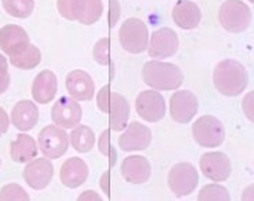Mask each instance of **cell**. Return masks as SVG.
Returning a JSON list of instances; mask_svg holds the SVG:
<instances>
[{
    "label": "cell",
    "mask_w": 254,
    "mask_h": 201,
    "mask_svg": "<svg viewBox=\"0 0 254 201\" xmlns=\"http://www.w3.org/2000/svg\"><path fill=\"white\" fill-rule=\"evenodd\" d=\"M10 74L9 61L3 54H0V95L9 90Z\"/></svg>",
    "instance_id": "obj_32"
},
{
    "label": "cell",
    "mask_w": 254,
    "mask_h": 201,
    "mask_svg": "<svg viewBox=\"0 0 254 201\" xmlns=\"http://www.w3.org/2000/svg\"><path fill=\"white\" fill-rule=\"evenodd\" d=\"M11 123L21 132L31 130L38 122V108L34 102L23 100L17 102L11 109Z\"/></svg>",
    "instance_id": "obj_22"
},
{
    "label": "cell",
    "mask_w": 254,
    "mask_h": 201,
    "mask_svg": "<svg viewBox=\"0 0 254 201\" xmlns=\"http://www.w3.org/2000/svg\"><path fill=\"white\" fill-rule=\"evenodd\" d=\"M96 105L100 112L109 115L112 130L120 132L126 128L130 116V105L122 94L112 92L109 85H105L102 87V90L96 97Z\"/></svg>",
    "instance_id": "obj_3"
},
{
    "label": "cell",
    "mask_w": 254,
    "mask_h": 201,
    "mask_svg": "<svg viewBox=\"0 0 254 201\" xmlns=\"http://www.w3.org/2000/svg\"><path fill=\"white\" fill-rule=\"evenodd\" d=\"M3 9L16 18H27L34 10V0H1Z\"/></svg>",
    "instance_id": "obj_26"
},
{
    "label": "cell",
    "mask_w": 254,
    "mask_h": 201,
    "mask_svg": "<svg viewBox=\"0 0 254 201\" xmlns=\"http://www.w3.org/2000/svg\"><path fill=\"white\" fill-rule=\"evenodd\" d=\"M180 47V38L178 34L173 28L163 27L155 30L151 34V38L148 41V55L154 60H164L168 57H173Z\"/></svg>",
    "instance_id": "obj_10"
},
{
    "label": "cell",
    "mask_w": 254,
    "mask_h": 201,
    "mask_svg": "<svg viewBox=\"0 0 254 201\" xmlns=\"http://www.w3.org/2000/svg\"><path fill=\"white\" fill-rule=\"evenodd\" d=\"M9 126H10L9 113L0 106V137L3 136V135L9 130Z\"/></svg>",
    "instance_id": "obj_36"
},
{
    "label": "cell",
    "mask_w": 254,
    "mask_h": 201,
    "mask_svg": "<svg viewBox=\"0 0 254 201\" xmlns=\"http://www.w3.org/2000/svg\"><path fill=\"white\" fill-rule=\"evenodd\" d=\"M69 135L57 125H48L38 133V147L48 159H60L68 150Z\"/></svg>",
    "instance_id": "obj_7"
},
{
    "label": "cell",
    "mask_w": 254,
    "mask_h": 201,
    "mask_svg": "<svg viewBox=\"0 0 254 201\" xmlns=\"http://www.w3.org/2000/svg\"><path fill=\"white\" fill-rule=\"evenodd\" d=\"M153 133L150 128L140 122H131L127 125L126 130L119 136V147L125 152H137V150H145L151 145Z\"/></svg>",
    "instance_id": "obj_12"
},
{
    "label": "cell",
    "mask_w": 254,
    "mask_h": 201,
    "mask_svg": "<svg viewBox=\"0 0 254 201\" xmlns=\"http://www.w3.org/2000/svg\"><path fill=\"white\" fill-rule=\"evenodd\" d=\"M65 87L69 97L75 100H91L95 94V84L89 74L82 70H73L66 75Z\"/></svg>",
    "instance_id": "obj_17"
},
{
    "label": "cell",
    "mask_w": 254,
    "mask_h": 201,
    "mask_svg": "<svg viewBox=\"0 0 254 201\" xmlns=\"http://www.w3.org/2000/svg\"><path fill=\"white\" fill-rule=\"evenodd\" d=\"M143 81L155 91H174L184 83V74L178 65L151 60L143 65Z\"/></svg>",
    "instance_id": "obj_2"
},
{
    "label": "cell",
    "mask_w": 254,
    "mask_h": 201,
    "mask_svg": "<svg viewBox=\"0 0 254 201\" xmlns=\"http://www.w3.org/2000/svg\"><path fill=\"white\" fill-rule=\"evenodd\" d=\"M82 6H83V0H57V7L60 14L71 21L79 18Z\"/></svg>",
    "instance_id": "obj_29"
},
{
    "label": "cell",
    "mask_w": 254,
    "mask_h": 201,
    "mask_svg": "<svg viewBox=\"0 0 254 201\" xmlns=\"http://www.w3.org/2000/svg\"><path fill=\"white\" fill-rule=\"evenodd\" d=\"M199 176L192 163H178L168 173V186L177 197H184L193 192L198 186Z\"/></svg>",
    "instance_id": "obj_8"
},
{
    "label": "cell",
    "mask_w": 254,
    "mask_h": 201,
    "mask_svg": "<svg viewBox=\"0 0 254 201\" xmlns=\"http://www.w3.org/2000/svg\"><path fill=\"white\" fill-rule=\"evenodd\" d=\"M89 176L88 165L79 159V157H69L65 160V163L61 166V183L68 189H76L86 182Z\"/></svg>",
    "instance_id": "obj_20"
},
{
    "label": "cell",
    "mask_w": 254,
    "mask_h": 201,
    "mask_svg": "<svg viewBox=\"0 0 254 201\" xmlns=\"http://www.w3.org/2000/svg\"><path fill=\"white\" fill-rule=\"evenodd\" d=\"M0 200L1 201H28L27 192L16 183L6 184L0 190Z\"/></svg>",
    "instance_id": "obj_30"
},
{
    "label": "cell",
    "mask_w": 254,
    "mask_h": 201,
    "mask_svg": "<svg viewBox=\"0 0 254 201\" xmlns=\"http://www.w3.org/2000/svg\"><path fill=\"white\" fill-rule=\"evenodd\" d=\"M69 142L72 147L79 153H88L95 146V133L89 126L76 125L69 135Z\"/></svg>",
    "instance_id": "obj_24"
},
{
    "label": "cell",
    "mask_w": 254,
    "mask_h": 201,
    "mask_svg": "<svg viewBox=\"0 0 254 201\" xmlns=\"http://www.w3.org/2000/svg\"><path fill=\"white\" fill-rule=\"evenodd\" d=\"M202 13L196 3L190 0H178L173 9V20L178 27L193 30L199 26Z\"/></svg>",
    "instance_id": "obj_21"
},
{
    "label": "cell",
    "mask_w": 254,
    "mask_h": 201,
    "mask_svg": "<svg viewBox=\"0 0 254 201\" xmlns=\"http://www.w3.org/2000/svg\"><path fill=\"white\" fill-rule=\"evenodd\" d=\"M93 58L100 65L109 64V38L103 37L93 47Z\"/></svg>",
    "instance_id": "obj_31"
},
{
    "label": "cell",
    "mask_w": 254,
    "mask_h": 201,
    "mask_svg": "<svg viewBox=\"0 0 254 201\" xmlns=\"http://www.w3.org/2000/svg\"><path fill=\"white\" fill-rule=\"evenodd\" d=\"M249 1H250V3H253V4H254V0H249Z\"/></svg>",
    "instance_id": "obj_40"
},
{
    "label": "cell",
    "mask_w": 254,
    "mask_h": 201,
    "mask_svg": "<svg viewBox=\"0 0 254 201\" xmlns=\"http://www.w3.org/2000/svg\"><path fill=\"white\" fill-rule=\"evenodd\" d=\"M109 176H110L109 172H106V173H103V176H102V180H100V184H102V189H103V192L106 193L108 196H110L109 187H108V179H109Z\"/></svg>",
    "instance_id": "obj_39"
},
{
    "label": "cell",
    "mask_w": 254,
    "mask_h": 201,
    "mask_svg": "<svg viewBox=\"0 0 254 201\" xmlns=\"http://www.w3.org/2000/svg\"><path fill=\"white\" fill-rule=\"evenodd\" d=\"M199 102L195 94L188 90L174 92L170 100V113L171 118L178 123H190L198 113Z\"/></svg>",
    "instance_id": "obj_11"
},
{
    "label": "cell",
    "mask_w": 254,
    "mask_h": 201,
    "mask_svg": "<svg viewBox=\"0 0 254 201\" xmlns=\"http://www.w3.org/2000/svg\"><path fill=\"white\" fill-rule=\"evenodd\" d=\"M198 200L199 201H229L230 200V194L227 192L226 187L220 186L218 183L208 184L205 187L200 189L199 194H198Z\"/></svg>",
    "instance_id": "obj_28"
},
{
    "label": "cell",
    "mask_w": 254,
    "mask_h": 201,
    "mask_svg": "<svg viewBox=\"0 0 254 201\" xmlns=\"http://www.w3.org/2000/svg\"><path fill=\"white\" fill-rule=\"evenodd\" d=\"M78 200L79 201H83V200H96V201H100L102 199H100V196L98 194V193H95L93 190H88V192H83L78 197Z\"/></svg>",
    "instance_id": "obj_37"
},
{
    "label": "cell",
    "mask_w": 254,
    "mask_h": 201,
    "mask_svg": "<svg viewBox=\"0 0 254 201\" xmlns=\"http://www.w3.org/2000/svg\"><path fill=\"white\" fill-rule=\"evenodd\" d=\"M119 41L130 54L144 53L148 47V28L143 20L127 18L119 30Z\"/></svg>",
    "instance_id": "obj_5"
},
{
    "label": "cell",
    "mask_w": 254,
    "mask_h": 201,
    "mask_svg": "<svg viewBox=\"0 0 254 201\" xmlns=\"http://www.w3.org/2000/svg\"><path fill=\"white\" fill-rule=\"evenodd\" d=\"M136 110L138 116L150 123L160 122L167 113V103L158 91H143L136 98Z\"/></svg>",
    "instance_id": "obj_9"
},
{
    "label": "cell",
    "mask_w": 254,
    "mask_h": 201,
    "mask_svg": "<svg viewBox=\"0 0 254 201\" xmlns=\"http://www.w3.org/2000/svg\"><path fill=\"white\" fill-rule=\"evenodd\" d=\"M109 133L110 130L109 129H106V130H103L102 132V135L99 137V150L100 153L103 156H106V157H109L110 153H115L113 152V149L109 145Z\"/></svg>",
    "instance_id": "obj_34"
},
{
    "label": "cell",
    "mask_w": 254,
    "mask_h": 201,
    "mask_svg": "<svg viewBox=\"0 0 254 201\" xmlns=\"http://www.w3.org/2000/svg\"><path fill=\"white\" fill-rule=\"evenodd\" d=\"M252 10L242 0H226L219 9V23L230 33H242L250 26Z\"/></svg>",
    "instance_id": "obj_4"
},
{
    "label": "cell",
    "mask_w": 254,
    "mask_h": 201,
    "mask_svg": "<svg viewBox=\"0 0 254 201\" xmlns=\"http://www.w3.org/2000/svg\"><path fill=\"white\" fill-rule=\"evenodd\" d=\"M41 63V51L38 47L30 44L21 54L10 57V64L20 70H33Z\"/></svg>",
    "instance_id": "obj_25"
},
{
    "label": "cell",
    "mask_w": 254,
    "mask_h": 201,
    "mask_svg": "<svg viewBox=\"0 0 254 201\" xmlns=\"http://www.w3.org/2000/svg\"><path fill=\"white\" fill-rule=\"evenodd\" d=\"M57 90H58L57 75L50 70H44L38 74L31 85L33 98L36 102L43 103V105H47L54 100Z\"/></svg>",
    "instance_id": "obj_19"
},
{
    "label": "cell",
    "mask_w": 254,
    "mask_h": 201,
    "mask_svg": "<svg viewBox=\"0 0 254 201\" xmlns=\"http://www.w3.org/2000/svg\"><path fill=\"white\" fill-rule=\"evenodd\" d=\"M120 172L127 183L143 184L148 182L151 176V165L144 156H127L122 163Z\"/></svg>",
    "instance_id": "obj_18"
},
{
    "label": "cell",
    "mask_w": 254,
    "mask_h": 201,
    "mask_svg": "<svg viewBox=\"0 0 254 201\" xmlns=\"http://www.w3.org/2000/svg\"><path fill=\"white\" fill-rule=\"evenodd\" d=\"M51 119L57 126L72 129L79 125L82 119V108L78 100L63 97L57 100L51 109Z\"/></svg>",
    "instance_id": "obj_14"
},
{
    "label": "cell",
    "mask_w": 254,
    "mask_h": 201,
    "mask_svg": "<svg viewBox=\"0 0 254 201\" xmlns=\"http://www.w3.org/2000/svg\"><path fill=\"white\" fill-rule=\"evenodd\" d=\"M27 31L17 24H6L0 28V48L9 57L21 54L30 46Z\"/></svg>",
    "instance_id": "obj_16"
},
{
    "label": "cell",
    "mask_w": 254,
    "mask_h": 201,
    "mask_svg": "<svg viewBox=\"0 0 254 201\" xmlns=\"http://www.w3.org/2000/svg\"><path fill=\"white\" fill-rule=\"evenodd\" d=\"M38 146L36 140L27 133H20L10 143V157L16 163H28L36 159Z\"/></svg>",
    "instance_id": "obj_23"
},
{
    "label": "cell",
    "mask_w": 254,
    "mask_h": 201,
    "mask_svg": "<svg viewBox=\"0 0 254 201\" xmlns=\"http://www.w3.org/2000/svg\"><path fill=\"white\" fill-rule=\"evenodd\" d=\"M242 109L245 112L246 118L254 123V91L246 94V97L242 100Z\"/></svg>",
    "instance_id": "obj_33"
},
{
    "label": "cell",
    "mask_w": 254,
    "mask_h": 201,
    "mask_svg": "<svg viewBox=\"0 0 254 201\" xmlns=\"http://www.w3.org/2000/svg\"><path fill=\"white\" fill-rule=\"evenodd\" d=\"M213 84L222 95L237 97L245 91L249 84L247 70L236 60H223L213 70Z\"/></svg>",
    "instance_id": "obj_1"
},
{
    "label": "cell",
    "mask_w": 254,
    "mask_h": 201,
    "mask_svg": "<svg viewBox=\"0 0 254 201\" xmlns=\"http://www.w3.org/2000/svg\"><path fill=\"white\" fill-rule=\"evenodd\" d=\"M192 136L200 147H218L225 142V126L218 118L203 115L192 125Z\"/></svg>",
    "instance_id": "obj_6"
},
{
    "label": "cell",
    "mask_w": 254,
    "mask_h": 201,
    "mask_svg": "<svg viewBox=\"0 0 254 201\" xmlns=\"http://www.w3.org/2000/svg\"><path fill=\"white\" fill-rule=\"evenodd\" d=\"M200 172L212 182H225L232 173V162L222 152H209L200 156Z\"/></svg>",
    "instance_id": "obj_13"
},
{
    "label": "cell",
    "mask_w": 254,
    "mask_h": 201,
    "mask_svg": "<svg viewBox=\"0 0 254 201\" xmlns=\"http://www.w3.org/2000/svg\"><path fill=\"white\" fill-rule=\"evenodd\" d=\"M120 16V6L118 0H110V13H109V27H115L116 21Z\"/></svg>",
    "instance_id": "obj_35"
},
{
    "label": "cell",
    "mask_w": 254,
    "mask_h": 201,
    "mask_svg": "<svg viewBox=\"0 0 254 201\" xmlns=\"http://www.w3.org/2000/svg\"><path fill=\"white\" fill-rule=\"evenodd\" d=\"M0 165H1V160H0Z\"/></svg>",
    "instance_id": "obj_41"
},
{
    "label": "cell",
    "mask_w": 254,
    "mask_h": 201,
    "mask_svg": "<svg viewBox=\"0 0 254 201\" xmlns=\"http://www.w3.org/2000/svg\"><path fill=\"white\" fill-rule=\"evenodd\" d=\"M103 13V3L102 0H83V6H82L81 16L78 18V21L81 24L89 26L96 23Z\"/></svg>",
    "instance_id": "obj_27"
},
{
    "label": "cell",
    "mask_w": 254,
    "mask_h": 201,
    "mask_svg": "<svg viewBox=\"0 0 254 201\" xmlns=\"http://www.w3.org/2000/svg\"><path fill=\"white\" fill-rule=\"evenodd\" d=\"M24 182L34 190H43L54 177V166L48 157L33 159L23 172Z\"/></svg>",
    "instance_id": "obj_15"
},
{
    "label": "cell",
    "mask_w": 254,
    "mask_h": 201,
    "mask_svg": "<svg viewBox=\"0 0 254 201\" xmlns=\"http://www.w3.org/2000/svg\"><path fill=\"white\" fill-rule=\"evenodd\" d=\"M242 200L254 201V184H250L249 187H246L245 192L242 194Z\"/></svg>",
    "instance_id": "obj_38"
}]
</instances>
